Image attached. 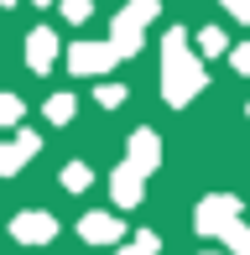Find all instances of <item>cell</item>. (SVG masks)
<instances>
[{
  "label": "cell",
  "mask_w": 250,
  "mask_h": 255,
  "mask_svg": "<svg viewBox=\"0 0 250 255\" xmlns=\"http://www.w3.org/2000/svg\"><path fill=\"white\" fill-rule=\"evenodd\" d=\"M21 120V99L16 94H0V125H16Z\"/></svg>",
  "instance_id": "obj_17"
},
{
  "label": "cell",
  "mask_w": 250,
  "mask_h": 255,
  "mask_svg": "<svg viewBox=\"0 0 250 255\" xmlns=\"http://www.w3.org/2000/svg\"><path fill=\"white\" fill-rule=\"evenodd\" d=\"M26 63L37 68V73H47V68L58 63V37H52L47 26H37V31L26 37Z\"/></svg>",
  "instance_id": "obj_9"
},
{
  "label": "cell",
  "mask_w": 250,
  "mask_h": 255,
  "mask_svg": "<svg viewBox=\"0 0 250 255\" xmlns=\"http://www.w3.org/2000/svg\"><path fill=\"white\" fill-rule=\"evenodd\" d=\"M47 120L52 125H68V120H73V94H52L47 99Z\"/></svg>",
  "instance_id": "obj_13"
},
{
  "label": "cell",
  "mask_w": 250,
  "mask_h": 255,
  "mask_svg": "<svg viewBox=\"0 0 250 255\" xmlns=\"http://www.w3.org/2000/svg\"><path fill=\"white\" fill-rule=\"evenodd\" d=\"M162 250V240L151 235V229H141V235H135V245H125V250H115V255H156Z\"/></svg>",
  "instance_id": "obj_15"
},
{
  "label": "cell",
  "mask_w": 250,
  "mask_h": 255,
  "mask_svg": "<svg viewBox=\"0 0 250 255\" xmlns=\"http://www.w3.org/2000/svg\"><path fill=\"white\" fill-rule=\"evenodd\" d=\"M198 52H209V57H219V52H230V37H224L219 26H203V31H198Z\"/></svg>",
  "instance_id": "obj_12"
},
{
  "label": "cell",
  "mask_w": 250,
  "mask_h": 255,
  "mask_svg": "<svg viewBox=\"0 0 250 255\" xmlns=\"http://www.w3.org/2000/svg\"><path fill=\"white\" fill-rule=\"evenodd\" d=\"M245 115H250V110H245Z\"/></svg>",
  "instance_id": "obj_23"
},
{
  "label": "cell",
  "mask_w": 250,
  "mask_h": 255,
  "mask_svg": "<svg viewBox=\"0 0 250 255\" xmlns=\"http://www.w3.org/2000/svg\"><path fill=\"white\" fill-rule=\"evenodd\" d=\"M21 161H31L26 151H21V141H16V146H0V177H10V172H21Z\"/></svg>",
  "instance_id": "obj_14"
},
{
  "label": "cell",
  "mask_w": 250,
  "mask_h": 255,
  "mask_svg": "<svg viewBox=\"0 0 250 255\" xmlns=\"http://www.w3.org/2000/svg\"><path fill=\"white\" fill-rule=\"evenodd\" d=\"M198 89H203V63H198V52H188V31L167 26V37H162V99L172 110H183V104H193Z\"/></svg>",
  "instance_id": "obj_1"
},
{
  "label": "cell",
  "mask_w": 250,
  "mask_h": 255,
  "mask_svg": "<svg viewBox=\"0 0 250 255\" xmlns=\"http://www.w3.org/2000/svg\"><path fill=\"white\" fill-rule=\"evenodd\" d=\"M78 235H84L89 245H115V240H125V219H115V214H84L78 219Z\"/></svg>",
  "instance_id": "obj_7"
},
{
  "label": "cell",
  "mask_w": 250,
  "mask_h": 255,
  "mask_svg": "<svg viewBox=\"0 0 250 255\" xmlns=\"http://www.w3.org/2000/svg\"><path fill=\"white\" fill-rule=\"evenodd\" d=\"M63 16L68 21H89L94 16V0H63Z\"/></svg>",
  "instance_id": "obj_16"
},
{
  "label": "cell",
  "mask_w": 250,
  "mask_h": 255,
  "mask_svg": "<svg viewBox=\"0 0 250 255\" xmlns=\"http://www.w3.org/2000/svg\"><path fill=\"white\" fill-rule=\"evenodd\" d=\"M10 235H16L21 245H47V240L58 235V219H52V214H42V208H26V214H16V219H10Z\"/></svg>",
  "instance_id": "obj_5"
},
{
  "label": "cell",
  "mask_w": 250,
  "mask_h": 255,
  "mask_svg": "<svg viewBox=\"0 0 250 255\" xmlns=\"http://www.w3.org/2000/svg\"><path fill=\"white\" fill-rule=\"evenodd\" d=\"M219 5H224V10H230V16H235V21H250V0H219Z\"/></svg>",
  "instance_id": "obj_19"
},
{
  "label": "cell",
  "mask_w": 250,
  "mask_h": 255,
  "mask_svg": "<svg viewBox=\"0 0 250 255\" xmlns=\"http://www.w3.org/2000/svg\"><path fill=\"white\" fill-rule=\"evenodd\" d=\"M37 5H52V0H37Z\"/></svg>",
  "instance_id": "obj_21"
},
{
  "label": "cell",
  "mask_w": 250,
  "mask_h": 255,
  "mask_svg": "<svg viewBox=\"0 0 250 255\" xmlns=\"http://www.w3.org/2000/svg\"><path fill=\"white\" fill-rule=\"evenodd\" d=\"M125 161H130L135 172L151 177V172L162 167V141H156V130H146V125H141V130L130 135V146H125Z\"/></svg>",
  "instance_id": "obj_6"
},
{
  "label": "cell",
  "mask_w": 250,
  "mask_h": 255,
  "mask_svg": "<svg viewBox=\"0 0 250 255\" xmlns=\"http://www.w3.org/2000/svg\"><path fill=\"white\" fill-rule=\"evenodd\" d=\"M89 182H94V172H89V161H68V167H63V188H68V193H84Z\"/></svg>",
  "instance_id": "obj_11"
},
{
  "label": "cell",
  "mask_w": 250,
  "mask_h": 255,
  "mask_svg": "<svg viewBox=\"0 0 250 255\" xmlns=\"http://www.w3.org/2000/svg\"><path fill=\"white\" fill-rule=\"evenodd\" d=\"M110 193H115V203H125V208H141V198H146V172H135L130 161H120Z\"/></svg>",
  "instance_id": "obj_8"
},
{
  "label": "cell",
  "mask_w": 250,
  "mask_h": 255,
  "mask_svg": "<svg viewBox=\"0 0 250 255\" xmlns=\"http://www.w3.org/2000/svg\"><path fill=\"white\" fill-rule=\"evenodd\" d=\"M240 219V198L235 193H214V198L198 203V219H193V229L198 235H224V229Z\"/></svg>",
  "instance_id": "obj_3"
},
{
  "label": "cell",
  "mask_w": 250,
  "mask_h": 255,
  "mask_svg": "<svg viewBox=\"0 0 250 255\" xmlns=\"http://www.w3.org/2000/svg\"><path fill=\"white\" fill-rule=\"evenodd\" d=\"M94 99L105 104V110H115V104L125 99V89H120V84H99V94H94Z\"/></svg>",
  "instance_id": "obj_18"
},
{
  "label": "cell",
  "mask_w": 250,
  "mask_h": 255,
  "mask_svg": "<svg viewBox=\"0 0 250 255\" xmlns=\"http://www.w3.org/2000/svg\"><path fill=\"white\" fill-rule=\"evenodd\" d=\"M156 0H130V5L115 16V31H110V47L120 57H135L141 52V37H146V21H156Z\"/></svg>",
  "instance_id": "obj_2"
},
{
  "label": "cell",
  "mask_w": 250,
  "mask_h": 255,
  "mask_svg": "<svg viewBox=\"0 0 250 255\" xmlns=\"http://www.w3.org/2000/svg\"><path fill=\"white\" fill-rule=\"evenodd\" d=\"M230 63H235V68H240V73L250 78V42H245V47H235V52H230Z\"/></svg>",
  "instance_id": "obj_20"
},
{
  "label": "cell",
  "mask_w": 250,
  "mask_h": 255,
  "mask_svg": "<svg viewBox=\"0 0 250 255\" xmlns=\"http://www.w3.org/2000/svg\"><path fill=\"white\" fill-rule=\"evenodd\" d=\"M115 63H120V52L110 47V42H78V47L68 52V68H73L78 78H99V73H110Z\"/></svg>",
  "instance_id": "obj_4"
},
{
  "label": "cell",
  "mask_w": 250,
  "mask_h": 255,
  "mask_svg": "<svg viewBox=\"0 0 250 255\" xmlns=\"http://www.w3.org/2000/svg\"><path fill=\"white\" fill-rule=\"evenodd\" d=\"M219 240L230 245V255H250V224H245V219H235V224L224 229Z\"/></svg>",
  "instance_id": "obj_10"
},
{
  "label": "cell",
  "mask_w": 250,
  "mask_h": 255,
  "mask_svg": "<svg viewBox=\"0 0 250 255\" xmlns=\"http://www.w3.org/2000/svg\"><path fill=\"white\" fill-rule=\"evenodd\" d=\"M209 255H214V250H209Z\"/></svg>",
  "instance_id": "obj_24"
},
{
  "label": "cell",
  "mask_w": 250,
  "mask_h": 255,
  "mask_svg": "<svg viewBox=\"0 0 250 255\" xmlns=\"http://www.w3.org/2000/svg\"><path fill=\"white\" fill-rule=\"evenodd\" d=\"M0 5H10V0H0Z\"/></svg>",
  "instance_id": "obj_22"
}]
</instances>
